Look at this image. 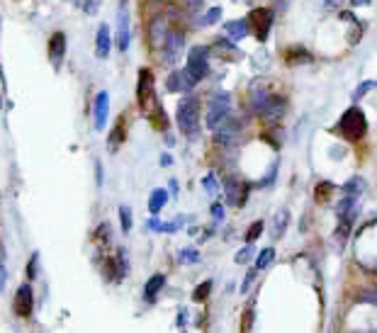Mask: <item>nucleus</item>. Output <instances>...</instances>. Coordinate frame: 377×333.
Listing matches in <instances>:
<instances>
[{
	"label": "nucleus",
	"mask_w": 377,
	"mask_h": 333,
	"mask_svg": "<svg viewBox=\"0 0 377 333\" xmlns=\"http://www.w3.org/2000/svg\"><path fill=\"white\" fill-rule=\"evenodd\" d=\"M175 122H178V129L185 136L200 134V100L195 95L180 97L178 110H175Z\"/></svg>",
	"instance_id": "f257e3e1"
},
{
	"label": "nucleus",
	"mask_w": 377,
	"mask_h": 333,
	"mask_svg": "<svg viewBox=\"0 0 377 333\" xmlns=\"http://www.w3.org/2000/svg\"><path fill=\"white\" fill-rule=\"evenodd\" d=\"M336 131H339V136H344L348 141H361L363 136L368 134L365 112L361 107H348V110L341 114L339 124H336Z\"/></svg>",
	"instance_id": "f03ea898"
},
{
	"label": "nucleus",
	"mask_w": 377,
	"mask_h": 333,
	"mask_svg": "<svg viewBox=\"0 0 377 333\" xmlns=\"http://www.w3.org/2000/svg\"><path fill=\"white\" fill-rule=\"evenodd\" d=\"M182 71L195 80V83H200L209 71V49L202 47V44L192 47L190 51H187V61H185V68H182Z\"/></svg>",
	"instance_id": "7ed1b4c3"
},
{
	"label": "nucleus",
	"mask_w": 377,
	"mask_h": 333,
	"mask_svg": "<svg viewBox=\"0 0 377 333\" xmlns=\"http://www.w3.org/2000/svg\"><path fill=\"white\" fill-rule=\"evenodd\" d=\"M231 114V95L229 93H214L207 100V127L214 129Z\"/></svg>",
	"instance_id": "20e7f679"
},
{
	"label": "nucleus",
	"mask_w": 377,
	"mask_h": 333,
	"mask_svg": "<svg viewBox=\"0 0 377 333\" xmlns=\"http://www.w3.org/2000/svg\"><path fill=\"white\" fill-rule=\"evenodd\" d=\"M273 20H275V13H273L271 8H256L248 13V25H251V32H253V37L258 39V42H266L268 34H271V27H273Z\"/></svg>",
	"instance_id": "39448f33"
},
{
	"label": "nucleus",
	"mask_w": 377,
	"mask_h": 333,
	"mask_svg": "<svg viewBox=\"0 0 377 333\" xmlns=\"http://www.w3.org/2000/svg\"><path fill=\"white\" fill-rule=\"evenodd\" d=\"M136 102L144 112L151 110L156 105V90H153V73L148 68H141L139 71V83H136Z\"/></svg>",
	"instance_id": "423d86ee"
},
{
	"label": "nucleus",
	"mask_w": 377,
	"mask_h": 333,
	"mask_svg": "<svg viewBox=\"0 0 377 333\" xmlns=\"http://www.w3.org/2000/svg\"><path fill=\"white\" fill-rule=\"evenodd\" d=\"M158 49H161L163 64H168V66L178 64V59L182 56V49H185V37H182L180 30H170L168 34H165L163 44Z\"/></svg>",
	"instance_id": "0eeeda50"
},
{
	"label": "nucleus",
	"mask_w": 377,
	"mask_h": 333,
	"mask_svg": "<svg viewBox=\"0 0 377 333\" xmlns=\"http://www.w3.org/2000/svg\"><path fill=\"white\" fill-rule=\"evenodd\" d=\"M129 44H131V15H129V3L122 0L117 10V49L124 54L129 49Z\"/></svg>",
	"instance_id": "6e6552de"
},
{
	"label": "nucleus",
	"mask_w": 377,
	"mask_h": 333,
	"mask_svg": "<svg viewBox=\"0 0 377 333\" xmlns=\"http://www.w3.org/2000/svg\"><path fill=\"white\" fill-rule=\"evenodd\" d=\"M212 131H214V141L219 143V146H234V143L239 141V136H241V122H239L234 114H229V117Z\"/></svg>",
	"instance_id": "1a4fd4ad"
},
{
	"label": "nucleus",
	"mask_w": 377,
	"mask_h": 333,
	"mask_svg": "<svg viewBox=\"0 0 377 333\" xmlns=\"http://www.w3.org/2000/svg\"><path fill=\"white\" fill-rule=\"evenodd\" d=\"M224 190H226L224 192L226 195V204L244 207V204H246V200H248V190H251V187L244 180H239V178L229 175L224 180Z\"/></svg>",
	"instance_id": "9d476101"
},
{
	"label": "nucleus",
	"mask_w": 377,
	"mask_h": 333,
	"mask_svg": "<svg viewBox=\"0 0 377 333\" xmlns=\"http://www.w3.org/2000/svg\"><path fill=\"white\" fill-rule=\"evenodd\" d=\"M32 312H34V290L30 283H25L17 287V292H15V314L27 319V317H32Z\"/></svg>",
	"instance_id": "9b49d317"
},
{
	"label": "nucleus",
	"mask_w": 377,
	"mask_h": 333,
	"mask_svg": "<svg viewBox=\"0 0 377 333\" xmlns=\"http://www.w3.org/2000/svg\"><path fill=\"white\" fill-rule=\"evenodd\" d=\"M107 117H110V93H107V90H100V93L95 95V102H93V124H95V129H98V131L105 129Z\"/></svg>",
	"instance_id": "f8f14e48"
},
{
	"label": "nucleus",
	"mask_w": 377,
	"mask_h": 333,
	"mask_svg": "<svg viewBox=\"0 0 377 333\" xmlns=\"http://www.w3.org/2000/svg\"><path fill=\"white\" fill-rule=\"evenodd\" d=\"M285 110H288V102H285V97H280V95H271L266 100V105L261 107L258 110V114L266 122H280L283 119V114H285Z\"/></svg>",
	"instance_id": "ddd939ff"
},
{
	"label": "nucleus",
	"mask_w": 377,
	"mask_h": 333,
	"mask_svg": "<svg viewBox=\"0 0 377 333\" xmlns=\"http://www.w3.org/2000/svg\"><path fill=\"white\" fill-rule=\"evenodd\" d=\"M64 56H66V34L54 32L49 37V61L54 66V71H59L64 66Z\"/></svg>",
	"instance_id": "4468645a"
},
{
	"label": "nucleus",
	"mask_w": 377,
	"mask_h": 333,
	"mask_svg": "<svg viewBox=\"0 0 377 333\" xmlns=\"http://www.w3.org/2000/svg\"><path fill=\"white\" fill-rule=\"evenodd\" d=\"M195 85L197 83L190 76H187L185 71H173L168 76V80H165V88H168L170 93H190Z\"/></svg>",
	"instance_id": "2eb2a0df"
},
{
	"label": "nucleus",
	"mask_w": 377,
	"mask_h": 333,
	"mask_svg": "<svg viewBox=\"0 0 377 333\" xmlns=\"http://www.w3.org/2000/svg\"><path fill=\"white\" fill-rule=\"evenodd\" d=\"M168 32H170V27H168V17H165V15L153 17L151 25H148V37H151L153 47H161L163 39H165V34H168Z\"/></svg>",
	"instance_id": "dca6fc26"
},
{
	"label": "nucleus",
	"mask_w": 377,
	"mask_h": 333,
	"mask_svg": "<svg viewBox=\"0 0 377 333\" xmlns=\"http://www.w3.org/2000/svg\"><path fill=\"white\" fill-rule=\"evenodd\" d=\"M112 51V34H110V27L107 25H100L98 27V34H95V54H98V59H107Z\"/></svg>",
	"instance_id": "f3484780"
},
{
	"label": "nucleus",
	"mask_w": 377,
	"mask_h": 333,
	"mask_svg": "<svg viewBox=\"0 0 377 333\" xmlns=\"http://www.w3.org/2000/svg\"><path fill=\"white\" fill-rule=\"evenodd\" d=\"M248 32H251L248 17H246V20H229L224 25V34L231 39V42H241V39H246Z\"/></svg>",
	"instance_id": "a211bd4d"
},
{
	"label": "nucleus",
	"mask_w": 377,
	"mask_h": 333,
	"mask_svg": "<svg viewBox=\"0 0 377 333\" xmlns=\"http://www.w3.org/2000/svg\"><path fill=\"white\" fill-rule=\"evenodd\" d=\"M163 285H165V275H151L148 278V283L144 285V300L146 302H156V297H158V292L163 290Z\"/></svg>",
	"instance_id": "6ab92c4d"
},
{
	"label": "nucleus",
	"mask_w": 377,
	"mask_h": 333,
	"mask_svg": "<svg viewBox=\"0 0 377 333\" xmlns=\"http://www.w3.org/2000/svg\"><path fill=\"white\" fill-rule=\"evenodd\" d=\"M165 202H168V190H163V187H156V190L151 192V197H148V214L158 217V212L163 209Z\"/></svg>",
	"instance_id": "aec40b11"
},
{
	"label": "nucleus",
	"mask_w": 377,
	"mask_h": 333,
	"mask_svg": "<svg viewBox=\"0 0 377 333\" xmlns=\"http://www.w3.org/2000/svg\"><path fill=\"white\" fill-rule=\"evenodd\" d=\"M288 222H290V212L288 209L275 212V219H273V239L283 236V231L288 229Z\"/></svg>",
	"instance_id": "412c9836"
},
{
	"label": "nucleus",
	"mask_w": 377,
	"mask_h": 333,
	"mask_svg": "<svg viewBox=\"0 0 377 333\" xmlns=\"http://www.w3.org/2000/svg\"><path fill=\"white\" fill-rule=\"evenodd\" d=\"M273 261H275V249H263L256 258V270H266Z\"/></svg>",
	"instance_id": "4be33fe9"
},
{
	"label": "nucleus",
	"mask_w": 377,
	"mask_h": 333,
	"mask_svg": "<svg viewBox=\"0 0 377 333\" xmlns=\"http://www.w3.org/2000/svg\"><path fill=\"white\" fill-rule=\"evenodd\" d=\"M253 253H256L253 244H251V241H246V246H244V249L239 251L236 256H234V261H236L239 266H246V263H251V261H253Z\"/></svg>",
	"instance_id": "5701e85b"
},
{
	"label": "nucleus",
	"mask_w": 377,
	"mask_h": 333,
	"mask_svg": "<svg viewBox=\"0 0 377 333\" xmlns=\"http://www.w3.org/2000/svg\"><path fill=\"white\" fill-rule=\"evenodd\" d=\"M209 290H212V280H204V283H200L197 290L192 292V302H204L209 297Z\"/></svg>",
	"instance_id": "b1692460"
},
{
	"label": "nucleus",
	"mask_w": 377,
	"mask_h": 333,
	"mask_svg": "<svg viewBox=\"0 0 377 333\" xmlns=\"http://www.w3.org/2000/svg\"><path fill=\"white\" fill-rule=\"evenodd\" d=\"M219 17H222V8H209L207 13L202 15V20H200V25L202 27H212L219 22Z\"/></svg>",
	"instance_id": "393cba45"
},
{
	"label": "nucleus",
	"mask_w": 377,
	"mask_h": 333,
	"mask_svg": "<svg viewBox=\"0 0 377 333\" xmlns=\"http://www.w3.org/2000/svg\"><path fill=\"white\" fill-rule=\"evenodd\" d=\"M122 139H124V122H119L115 129H112V136H110V141H107V146L115 151V148L122 143Z\"/></svg>",
	"instance_id": "a878e982"
},
{
	"label": "nucleus",
	"mask_w": 377,
	"mask_h": 333,
	"mask_svg": "<svg viewBox=\"0 0 377 333\" xmlns=\"http://www.w3.org/2000/svg\"><path fill=\"white\" fill-rule=\"evenodd\" d=\"M119 224H122V231H131V209L129 207H119Z\"/></svg>",
	"instance_id": "bb28decb"
},
{
	"label": "nucleus",
	"mask_w": 377,
	"mask_h": 333,
	"mask_svg": "<svg viewBox=\"0 0 377 333\" xmlns=\"http://www.w3.org/2000/svg\"><path fill=\"white\" fill-rule=\"evenodd\" d=\"M202 187L207 190L209 195H217L219 192V185H217V175L214 173H207L202 178Z\"/></svg>",
	"instance_id": "cd10ccee"
},
{
	"label": "nucleus",
	"mask_w": 377,
	"mask_h": 333,
	"mask_svg": "<svg viewBox=\"0 0 377 333\" xmlns=\"http://www.w3.org/2000/svg\"><path fill=\"white\" fill-rule=\"evenodd\" d=\"M182 224H185V217H178V219H173V222H163L161 234H175L182 226Z\"/></svg>",
	"instance_id": "c85d7f7f"
},
{
	"label": "nucleus",
	"mask_w": 377,
	"mask_h": 333,
	"mask_svg": "<svg viewBox=\"0 0 377 333\" xmlns=\"http://www.w3.org/2000/svg\"><path fill=\"white\" fill-rule=\"evenodd\" d=\"M178 261L180 263H197L200 261V253H197L195 249H182L180 256H178Z\"/></svg>",
	"instance_id": "c756f323"
},
{
	"label": "nucleus",
	"mask_w": 377,
	"mask_h": 333,
	"mask_svg": "<svg viewBox=\"0 0 377 333\" xmlns=\"http://www.w3.org/2000/svg\"><path fill=\"white\" fill-rule=\"evenodd\" d=\"M358 302H365V304H375L377 307V287H373V290H365L358 295Z\"/></svg>",
	"instance_id": "7c9ffc66"
},
{
	"label": "nucleus",
	"mask_w": 377,
	"mask_h": 333,
	"mask_svg": "<svg viewBox=\"0 0 377 333\" xmlns=\"http://www.w3.org/2000/svg\"><path fill=\"white\" fill-rule=\"evenodd\" d=\"M95 241H100V244L102 246H105L107 244V241H110V224H100V226H98V234H95Z\"/></svg>",
	"instance_id": "2f4dec72"
},
{
	"label": "nucleus",
	"mask_w": 377,
	"mask_h": 333,
	"mask_svg": "<svg viewBox=\"0 0 377 333\" xmlns=\"http://www.w3.org/2000/svg\"><path fill=\"white\" fill-rule=\"evenodd\" d=\"M37 266H39V253H32L30 263H27V280L37 278Z\"/></svg>",
	"instance_id": "473e14b6"
},
{
	"label": "nucleus",
	"mask_w": 377,
	"mask_h": 333,
	"mask_svg": "<svg viewBox=\"0 0 377 333\" xmlns=\"http://www.w3.org/2000/svg\"><path fill=\"white\" fill-rule=\"evenodd\" d=\"M263 234V222H253L251 224V229H248V234H246V241H251V244H253L256 239H258Z\"/></svg>",
	"instance_id": "72a5a7b5"
},
{
	"label": "nucleus",
	"mask_w": 377,
	"mask_h": 333,
	"mask_svg": "<svg viewBox=\"0 0 377 333\" xmlns=\"http://www.w3.org/2000/svg\"><path fill=\"white\" fill-rule=\"evenodd\" d=\"M370 88H373V83H370V80H365V83H361V85H358V88H356V93H353V100H361V97H363L365 93H368Z\"/></svg>",
	"instance_id": "f704fd0d"
},
{
	"label": "nucleus",
	"mask_w": 377,
	"mask_h": 333,
	"mask_svg": "<svg viewBox=\"0 0 377 333\" xmlns=\"http://www.w3.org/2000/svg\"><path fill=\"white\" fill-rule=\"evenodd\" d=\"M319 5H322L324 10H339L341 5H344V0H319Z\"/></svg>",
	"instance_id": "c9c22d12"
},
{
	"label": "nucleus",
	"mask_w": 377,
	"mask_h": 333,
	"mask_svg": "<svg viewBox=\"0 0 377 333\" xmlns=\"http://www.w3.org/2000/svg\"><path fill=\"white\" fill-rule=\"evenodd\" d=\"M161 226H163V222H158L153 214H151V219L146 222V231H158V234H161Z\"/></svg>",
	"instance_id": "e433bc0d"
},
{
	"label": "nucleus",
	"mask_w": 377,
	"mask_h": 333,
	"mask_svg": "<svg viewBox=\"0 0 377 333\" xmlns=\"http://www.w3.org/2000/svg\"><path fill=\"white\" fill-rule=\"evenodd\" d=\"M182 3H185V8L190 10V13H197V10L202 8L204 0H182Z\"/></svg>",
	"instance_id": "4c0bfd02"
},
{
	"label": "nucleus",
	"mask_w": 377,
	"mask_h": 333,
	"mask_svg": "<svg viewBox=\"0 0 377 333\" xmlns=\"http://www.w3.org/2000/svg\"><path fill=\"white\" fill-rule=\"evenodd\" d=\"M212 217H214V219H222V217H224V207H222V204H212Z\"/></svg>",
	"instance_id": "58836bf2"
},
{
	"label": "nucleus",
	"mask_w": 377,
	"mask_h": 333,
	"mask_svg": "<svg viewBox=\"0 0 377 333\" xmlns=\"http://www.w3.org/2000/svg\"><path fill=\"white\" fill-rule=\"evenodd\" d=\"M185 321H187V312H185V309H180V314H178V326H185Z\"/></svg>",
	"instance_id": "ea45409f"
},
{
	"label": "nucleus",
	"mask_w": 377,
	"mask_h": 333,
	"mask_svg": "<svg viewBox=\"0 0 377 333\" xmlns=\"http://www.w3.org/2000/svg\"><path fill=\"white\" fill-rule=\"evenodd\" d=\"M353 8H361V5H370V0H351Z\"/></svg>",
	"instance_id": "a19ab883"
},
{
	"label": "nucleus",
	"mask_w": 377,
	"mask_h": 333,
	"mask_svg": "<svg viewBox=\"0 0 377 333\" xmlns=\"http://www.w3.org/2000/svg\"><path fill=\"white\" fill-rule=\"evenodd\" d=\"M275 5H278V10H285L290 5V0H275Z\"/></svg>",
	"instance_id": "79ce46f5"
},
{
	"label": "nucleus",
	"mask_w": 377,
	"mask_h": 333,
	"mask_svg": "<svg viewBox=\"0 0 377 333\" xmlns=\"http://www.w3.org/2000/svg\"><path fill=\"white\" fill-rule=\"evenodd\" d=\"M3 285H5V268H3V263H0V290H3Z\"/></svg>",
	"instance_id": "37998d69"
},
{
	"label": "nucleus",
	"mask_w": 377,
	"mask_h": 333,
	"mask_svg": "<svg viewBox=\"0 0 377 333\" xmlns=\"http://www.w3.org/2000/svg\"><path fill=\"white\" fill-rule=\"evenodd\" d=\"M168 185H170V195H178V182H175V180H170Z\"/></svg>",
	"instance_id": "c03bdc74"
},
{
	"label": "nucleus",
	"mask_w": 377,
	"mask_h": 333,
	"mask_svg": "<svg viewBox=\"0 0 377 333\" xmlns=\"http://www.w3.org/2000/svg\"><path fill=\"white\" fill-rule=\"evenodd\" d=\"M95 170H98V175H95V178H98V185H102V165L98 163V165H95Z\"/></svg>",
	"instance_id": "a18cd8bd"
},
{
	"label": "nucleus",
	"mask_w": 377,
	"mask_h": 333,
	"mask_svg": "<svg viewBox=\"0 0 377 333\" xmlns=\"http://www.w3.org/2000/svg\"><path fill=\"white\" fill-rule=\"evenodd\" d=\"M173 163V158L168 156V153H165V156H161V165H170Z\"/></svg>",
	"instance_id": "49530a36"
},
{
	"label": "nucleus",
	"mask_w": 377,
	"mask_h": 333,
	"mask_svg": "<svg viewBox=\"0 0 377 333\" xmlns=\"http://www.w3.org/2000/svg\"><path fill=\"white\" fill-rule=\"evenodd\" d=\"M0 107H3V95H0Z\"/></svg>",
	"instance_id": "de8ad7c7"
}]
</instances>
